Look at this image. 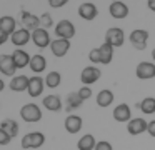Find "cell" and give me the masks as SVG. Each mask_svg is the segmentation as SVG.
Here are the masks:
<instances>
[{
	"label": "cell",
	"mask_w": 155,
	"mask_h": 150,
	"mask_svg": "<svg viewBox=\"0 0 155 150\" xmlns=\"http://www.w3.org/2000/svg\"><path fill=\"white\" fill-rule=\"evenodd\" d=\"M20 117L27 123H35L42 120V110L37 103H25L20 108Z\"/></svg>",
	"instance_id": "1"
},
{
	"label": "cell",
	"mask_w": 155,
	"mask_h": 150,
	"mask_svg": "<svg viewBox=\"0 0 155 150\" xmlns=\"http://www.w3.org/2000/svg\"><path fill=\"white\" fill-rule=\"evenodd\" d=\"M45 143V135L42 132H30L22 138V148H40Z\"/></svg>",
	"instance_id": "2"
},
{
	"label": "cell",
	"mask_w": 155,
	"mask_h": 150,
	"mask_svg": "<svg viewBox=\"0 0 155 150\" xmlns=\"http://www.w3.org/2000/svg\"><path fill=\"white\" fill-rule=\"evenodd\" d=\"M55 35L57 38H64V40H70L75 35V25L70 20H60L55 25Z\"/></svg>",
	"instance_id": "3"
},
{
	"label": "cell",
	"mask_w": 155,
	"mask_h": 150,
	"mask_svg": "<svg viewBox=\"0 0 155 150\" xmlns=\"http://www.w3.org/2000/svg\"><path fill=\"white\" fill-rule=\"evenodd\" d=\"M124 42H125V33L122 28L112 27V28L107 30V33H105V43H108V45H112L115 48V47H122Z\"/></svg>",
	"instance_id": "4"
},
{
	"label": "cell",
	"mask_w": 155,
	"mask_h": 150,
	"mask_svg": "<svg viewBox=\"0 0 155 150\" xmlns=\"http://www.w3.org/2000/svg\"><path fill=\"white\" fill-rule=\"evenodd\" d=\"M100 77H102V72L94 65L85 67L80 73V80H82V83H84V87H90L92 83H95Z\"/></svg>",
	"instance_id": "5"
},
{
	"label": "cell",
	"mask_w": 155,
	"mask_h": 150,
	"mask_svg": "<svg viewBox=\"0 0 155 150\" xmlns=\"http://www.w3.org/2000/svg\"><path fill=\"white\" fill-rule=\"evenodd\" d=\"M128 40L130 43L134 45V48L137 50H145L147 47V40H148V32L147 30H142V28H137L128 35Z\"/></svg>",
	"instance_id": "6"
},
{
	"label": "cell",
	"mask_w": 155,
	"mask_h": 150,
	"mask_svg": "<svg viewBox=\"0 0 155 150\" xmlns=\"http://www.w3.org/2000/svg\"><path fill=\"white\" fill-rule=\"evenodd\" d=\"M15 70H17V65L14 62V57L12 55H0V72L5 77H15Z\"/></svg>",
	"instance_id": "7"
},
{
	"label": "cell",
	"mask_w": 155,
	"mask_h": 150,
	"mask_svg": "<svg viewBox=\"0 0 155 150\" xmlns=\"http://www.w3.org/2000/svg\"><path fill=\"white\" fill-rule=\"evenodd\" d=\"M20 20H22V25H24V28H27L28 32H35L37 28H40V17H35L34 13L27 12V10H22L20 13Z\"/></svg>",
	"instance_id": "8"
},
{
	"label": "cell",
	"mask_w": 155,
	"mask_h": 150,
	"mask_svg": "<svg viewBox=\"0 0 155 150\" xmlns=\"http://www.w3.org/2000/svg\"><path fill=\"white\" fill-rule=\"evenodd\" d=\"M32 42L38 47V48H45V47H50L52 45V40L50 35H48V30L45 28H37L35 32H32Z\"/></svg>",
	"instance_id": "9"
},
{
	"label": "cell",
	"mask_w": 155,
	"mask_h": 150,
	"mask_svg": "<svg viewBox=\"0 0 155 150\" xmlns=\"http://www.w3.org/2000/svg\"><path fill=\"white\" fill-rule=\"evenodd\" d=\"M135 75H137L140 80L153 78V77H155V63H152V62H140L137 65Z\"/></svg>",
	"instance_id": "10"
},
{
	"label": "cell",
	"mask_w": 155,
	"mask_h": 150,
	"mask_svg": "<svg viewBox=\"0 0 155 150\" xmlns=\"http://www.w3.org/2000/svg\"><path fill=\"white\" fill-rule=\"evenodd\" d=\"M30 38H32V33L28 32L27 28H17L15 30V33L10 37V42L14 43L17 48H20V47H24V45H27L28 42H30Z\"/></svg>",
	"instance_id": "11"
},
{
	"label": "cell",
	"mask_w": 155,
	"mask_h": 150,
	"mask_svg": "<svg viewBox=\"0 0 155 150\" xmlns=\"http://www.w3.org/2000/svg\"><path fill=\"white\" fill-rule=\"evenodd\" d=\"M50 50L55 57H65L67 52L70 50V40H64V38H55L52 40V45H50Z\"/></svg>",
	"instance_id": "12"
},
{
	"label": "cell",
	"mask_w": 155,
	"mask_h": 150,
	"mask_svg": "<svg viewBox=\"0 0 155 150\" xmlns=\"http://www.w3.org/2000/svg\"><path fill=\"white\" fill-rule=\"evenodd\" d=\"M114 120L120 123H128L132 120V110L127 103H120L114 108Z\"/></svg>",
	"instance_id": "13"
},
{
	"label": "cell",
	"mask_w": 155,
	"mask_h": 150,
	"mask_svg": "<svg viewBox=\"0 0 155 150\" xmlns=\"http://www.w3.org/2000/svg\"><path fill=\"white\" fill-rule=\"evenodd\" d=\"M148 130V122H145L143 118H132L130 122L127 123V132L130 135H140V133L147 132Z\"/></svg>",
	"instance_id": "14"
},
{
	"label": "cell",
	"mask_w": 155,
	"mask_h": 150,
	"mask_svg": "<svg viewBox=\"0 0 155 150\" xmlns=\"http://www.w3.org/2000/svg\"><path fill=\"white\" fill-rule=\"evenodd\" d=\"M98 10H97V5L95 3H90V2H84L80 3L78 7V17L84 20H94L97 17Z\"/></svg>",
	"instance_id": "15"
},
{
	"label": "cell",
	"mask_w": 155,
	"mask_h": 150,
	"mask_svg": "<svg viewBox=\"0 0 155 150\" xmlns=\"http://www.w3.org/2000/svg\"><path fill=\"white\" fill-rule=\"evenodd\" d=\"M17 30V22H15L14 17L10 15H4L0 18V33H5V35L12 37Z\"/></svg>",
	"instance_id": "16"
},
{
	"label": "cell",
	"mask_w": 155,
	"mask_h": 150,
	"mask_svg": "<svg viewBox=\"0 0 155 150\" xmlns=\"http://www.w3.org/2000/svg\"><path fill=\"white\" fill-rule=\"evenodd\" d=\"M82 125H84V122H82V117H78V115L70 113V115L65 118V130H67L68 133H72V135L80 132Z\"/></svg>",
	"instance_id": "17"
},
{
	"label": "cell",
	"mask_w": 155,
	"mask_h": 150,
	"mask_svg": "<svg viewBox=\"0 0 155 150\" xmlns=\"http://www.w3.org/2000/svg\"><path fill=\"white\" fill-rule=\"evenodd\" d=\"M28 83H30V78H28L27 75H15L14 78L10 80L8 87H10V90H14V92H27Z\"/></svg>",
	"instance_id": "18"
},
{
	"label": "cell",
	"mask_w": 155,
	"mask_h": 150,
	"mask_svg": "<svg viewBox=\"0 0 155 150\" xmlns=\"http://www.w3.org/2000/svg\"><path fill=\"white\" fill-rule=\"evenodd\" d=\"M44 87H45V80L42 77L35 75L30 78V83H28V95L30 97H40L42 92H44Z\"/></svg>",
	"instance_id": "19"
},
{
	"label": "cell",
	"mask_w": 155,
	"mask_h": 150,
	"mask_svg": "<svg viewBox=\"0 0 155 150\" xmlns=\"http://www.w3.org/2000/svg\"><path fill=\"white\" fill-rule=\"evenodd\" d=\"M108 12H110V15L114 18L120 20V18H125L128 15V7L124 2H112L110 7H108Z\"/></svg>",
	"instance_id": "20"
},
{
	"label": "cell",
	"mask_w": 155,
	"mask_h": 150,
	"mask_svg": "<svg viewBox=\"0 0 155 150\" xmlns=\"http://www.w3.org/2000/svg\"><path fill=\"white\" fill-rule=\"evenodd\" d=\"M12 57H14V62H15V65H17V68H25V67H30L32 57L28 55L25 50L17 48L14 53H12Z\"/></svg>",
	"instance_id": "21"
},
{
	"label": "cell",
	"mask_w": 155,
	"mask_h": 150,
	"mask_svg": "<svg viewBox=\"0 0 155 150\" xmlns=\"http://www.w3.org/2000/svg\"><path fill=\"white\" fill-rule=\"evenodd\" d=\"M42 103H44V107L47 110H50V112H60V110H62V100H60V97H58V95H47V97H44Z\"/></svg>",
	"instance_id": "22"
},
{
	"label": "cell",
	"mask_w": 155,
	"mask_h": 150,
	"mask_svg": "<svg viewBox=\"0 0 155 150\" xmlns=\"http://www.w3.org/2000/svg\"><path fill=\"white\" fill-rule=\"evenodd\" d=\"M0 130L2 132H5L8 137H17L18 135V123L15 122V120H12V118H5V120H2V125H0Z\"/></svg>",
	"instance_id": "23"
},
{
	"label": "cell",
	"mask_w": 155,
	"mask_h": 150,
	"mask_svg": "<svg viewBox=\"0 0 155 150\" xmlns=\"http://www.w3.org/2000/svg\"><path fill=\"white\" fill-rule=\"evenodd\" d=\"M45 68H47V60H45V57L40 55V53L32 55V60H30V70H32V72L42 73Z\"/></svg>",
	"instance_id": "24"
},
{
	"label": "cell",
	"mask_w": 155,
	"mask_h": 150,
	"mask_svg": "<svg viewBox=\"0 0 155 150\" xmlns=\"http://www.w3.org/2000/svg\"><path fill=\"white\" fill-rule=\"evenodd\" d=\"M97 147V140L94 135L90 133H85L84 137H80V140L77 142V148L78 150H95Z\"/></svg>",
	"instance_id": "25"
},
{
	"label": "cell",
	"mask_w": 155,
	"mask_h": 150,
	"mask_svg": "<svg viewBox=\"0 0 155 150\" xmlns=\"http://www.w3.org/2000/svg\"><path fill=\"white\" fill-rule=\"evenodd\" d=\"M114 92L112 90H107V88H104V90H100V92L97 93V105L98 107H108V105H112V102H114Z\"/></svg>",
	"instance_id": "26"
},
{
	"label": "cell",
	"mask_w": 155,
	"mask_h": 150,
	"mask_svg": "<svg viewBox=\"0 0 155 150\" xmlns=\"http://www.w3.org/2000/svg\"><path fill=\"white\" fill-rule=\"evenodd\" d=\"M98 50H100V63L108 65L112 62V58H114V47L108 45V43H102L98 47Z\"/></svg>",
	"instance_id": "27"
},
{
	"label": "cell",
	"mask_w": 155,
	"mask_h": 150,
	"mask_svg": "<svg viewBox=\"0 0 155 150\" xmlns=\"http://www.w3.org/2000/svg\"><path fill=\"white\" fill-rule=\"evenodd\" d=\"M138 108H140L145 115L155 113V97H145V98L138 103Z\"/></svg>",
	"instance_id": "28"
},
{
	"label": "cell",
	"mask_w": 155,
	"mask_h": 150,
	"mask_svg": "<svg viewBox=\"0 0 155 150\" xmlns=\"http://www.w3.org/2000/svg\"><path fill=\"white\" fill-rule=\"evenodd\" d=\"M82 103H84V100H82L80 95H78V92H72V93H68V95H67V110H68V112L78 108Z\"/></svg>",
	"instance_id": "29"
},
{
	"label": "cell",
	"mask_w": 155,
	"mask_h": 150,
	"mask_svg": "<svg viewBox=\"0 0 155 150\" xmlns=\"http://www.w3.org/2000/svg\"><path fill=\"white\" fill-rule=\"evenodd\" d=\"M60 82H62V75L58 72H48L45 75V85L48 88H57L60 85Z\"/></svg>",
	"instance_id": "30"
},
{
	"label": "cell",
	"mask_w": 155,
	"mask_h": 150,
	"mask_svg": "<svg viewBox=\"0 0 155 150\" xmlns=\"http://www.w3.org/2000/svg\"><path fill=\"white\" fill-rule=\"evenodd\" d=\"M40 23H42V28H45V30H48L50 27H54V20H52V15L50 13H42L40 15Z\"/></svg>",
	"instance_id": "31"
},
{
	"label": "cell",
	"mask_w": 155,
	"mask_h": 150,
	"mask_svg": "<svg viewBox=\"0 0 155 150\" xmlns=\"http://www.w3.org/2000/svg\"><path fill=\"white\" fill-rule=\"evenodd\" d=\"M88 58H90L92 63H100V50L92 48L90 52H88Z\"/></svg>",
	"instance_id": "32"
},
{
	"label": "cell",
	"mask_w": 155,
	"mask_h": 150,
	"mask_svg": "<svg viewBox=\"0 0 155 150\" xmlns=\"http://www.w3.org/2000/svg\"><path fill=\"white\" fill-rule=\"evenodd\" d=\"M78 92V95L82 97V100H88L92 97V88L90 87H82L80 90H77Z\"/></svg>",
	"instance_id": "33"
},
{
	"label": "cell",
	"mask_w": 155,
	"mask_h": 150,
	"mask_svg": "<svg viewBox=\"0 0 155 150\" xmlns=\"http://www.w3.org/2000/svg\"><path fill=\"white\" fill-rule=\"evenodd\" d=\"M95 150H114V147H112V143L107 142V140H100V142H97Z\"/></svg>",
	"instance_id": "34"
},
{
	"label": "cell",
	"mask_w": 155,
	"mask_h": 150,
	"mask_svg": "<svg viewBox=\"0 0 155 150\" xmlns=\"http://www.w3.org/2000/svg\"><path fill=\"white\" fill-rule=\"evenodd\" d=\"M10 140H12V137H8L5 132H2V130H0V145H2V147L8 145V143H10Z\"/></svg>",
	"instance_id": "35"
},
{
	"label": "cell",
	"mask_w": 155,
	"mask_h": 150,
	"mask_svg": "<svg viewBox=\"0 0 155 150\" xmlns=\"http://www.w3.org/2000/svg\"><path fill=\"white\" fill-rule=\"evenodd\" d=\"M48 3H50V7H54V8H60V7H64L65 3H67V0H48Z\"/></svg>",
	"instance_id": "36"
},
{
	"label": "cell",
	"mask_w": 155,
	"mask_h": 150,
	"mask_svg": "<svg viewBox=\"0 0 155 150\" xmlns=\"http://www.w3.org/2000/svg\"><path fill=\"white\" fill-rule=\"evenodd\" d=\"M148 135L150 137H155V120H152V122H148Z\"/></svg>",
	"instance_id": "37"
},
{
	"label": "cell",
	"mask_w": 155,
	"mask_h": 150,
	"mask_svg": "<svg viewBox=\"0 0 155 150\" xmlns=\"http://www.w3.org/2000/svg\"><path fill=\"white\" fill-rule=\"evenodd\" d=\"M147 7L152 10V12H155V0H148V2H147Z\"/></svg>",
	"instance_id": "38"
},
{
	"label": "cell",
	"mask_w": 155,
	"mask_h": 150,
	"mask_svg": "<svg viewBox=\"0 0 155 150\" xmlns=\"http://www.w3.org/2000/svg\"><path fill=\"white\" fill-rule=\"evenodd\" d=\"M152 60H153V62H155V48L152 50Z\"/></svg>",
	"instance_id": "39"
}]
</instances>
